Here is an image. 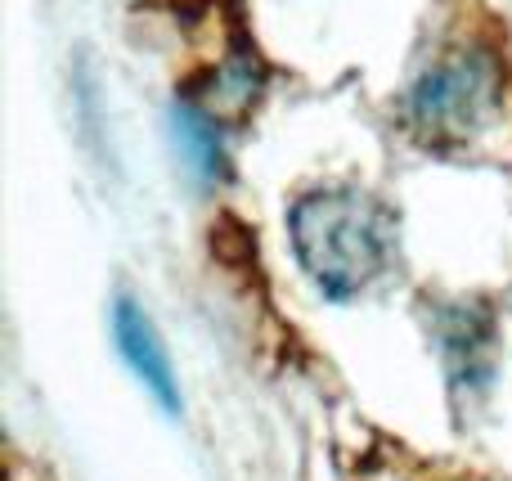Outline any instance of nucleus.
I'll use <instances>...</instances> for the list:
<instances>
[{"instance_id":"nucleus-1","label":"nucleus","mask_w":512,"mask_h":481,"mask_svg":"<svg viewBox=\"0 0 512 481\" xmlns=\"http://www.w3.org/2000/svg\"><path fill=\"white\" fill-rule=\"evenodd\" d=\"M508 90L512 68L499 32L481 18L454 14L427 27L400 86V117L427 149H472L504 122Z\"/></svg>"},{"instance_id":"nucleus-2","label":"nucleus","mask_w":512,"mask_h":481,"mask_svg":"<svg viewBox=\"0 0 512 481\" xmlns=\"http://www.w3.org/2000/svg\"><path fill=\"white\" fill-rule=\"evenodd\" d=\"M288 243L319 293L333 302H351L396 270L400 216L373 189L333 180L292 198Z\"/></svg>"},{"instance_id":"nucleus-3","label":"nucleus","mask_w":512,"mask_h":481,"mask_svg":"<svg viewBox=\"0 0 512 481\" xmlns=\"http://www.w3.org/2000/svg\"><path fill=\"white\" fill-rule=\"evenodd\" d=\"M113 338L122 360L131 365V374L144 383V392L162 405L167 414H180V383H176V365H171V351L162 342V333L153 329L149 311H144L135 297H117L113 302Z\"/></svg>"},{"instance_id":"nucleus-4","label":"nucleus","mask_w":512,"mask_h":481,"mask_svg":"<svg viewBox=\"0 0 512 481\" xmlns=\"http://www.w3.org/2000/svg\"><path fill=\"white\" fill-rule=\"evenodd\" d=\"M441 351L454 387H486L495 369V324L472 302H459L441 315Z\"/></svg>"},{"instance_id":"nucleus-5","label":"nucleus","mask_w":512,"mask_h":481,"mask_svg":"<svg viewBox=\"0 0 512 481\" xmlns=\"http://www.w3.org/2000/svg\"><path fill=\"white\" fill-rule=\"evenodd\" d=\"M171 131H176V149L185 153L189 171H194L198 180L216 185V180L230 171L225 140H221V122H216V113H207L203 104L185 99V104L171 108Z\"/></svg>"}]
</instances>
